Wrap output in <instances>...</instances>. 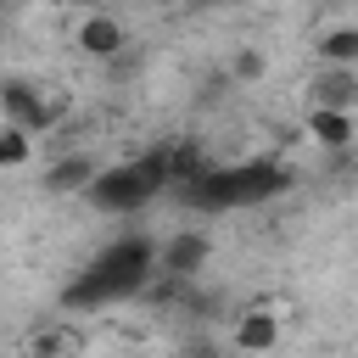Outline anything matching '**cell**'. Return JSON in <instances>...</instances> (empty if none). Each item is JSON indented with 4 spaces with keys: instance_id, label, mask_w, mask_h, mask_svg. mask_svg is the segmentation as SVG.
<instances>
[{
    "instance_id": "1",
    "label": "cell",
    "mask_w": 358,
    "mask_h": 358,
    "mask_svg": "<svg viewBox=\"0 0 358 358\" xmlns=\"http://www.w3.org/2000/svg\"><path fill=\"white\" fill-rule=\"evenodd\" d=\"M157 241L151 235H117L106 241L90 268L67 285V308H106V302H129L134 291H145L157 280Z\"/></svg>"
},
{
    "instance_id": "2",
    "label": "cell",
    "mask_w": 358,
    "mask_h": 358,
    "mask_svg": "<svg viewBox=\"0 0 358 358\" xmlns=\"http://www.w3.org/2000/svg\"><path fill=\"white\" fill-rule=\"evenodd\" d=\"M285 185H291V173H285L280 162L257 157V162L201 168V173H190L185 185H173V190H179L190 207H201V213H229V207H257V201L280 196Z\"/></svg>"
},
{
    "instance_id": "3",
    "label": "cell",
    "mask_w": 358,
    "mask_h": 358,
    "mask_svg": "<svg viewBox=\"0 0 358 358\" xmlns=\"http://www.w3.org/2000/svg\"><path fill=\"white\" fill-rule=\"evenodd\" d=\"M168 151H145V157H129V162H101L90 173V185L78 190L95 213H112V218H129L140 207H151L162 190H168Z\"/></svg>"
},
{
    "instance_id": "4",
    "label": "cell",
    "mask_w": 358,
    "mask_h": 358,
    "mask_svg": "<svg viewBox=\"0 0 358 358\" xmlns=\"http://www.w3.org/2000/svg\"><path fill=\"white\" fill-rule=\"evenodd\" d=\"M67 112H73V95L67 90H56L45 78H22V73H6L0 78V123L22 129L28 140L56 134L67 123Z\"/></svg>"
},
{
    "instance_id": "5",
    "label": "cell",
    "mask_w": 358,
    "mask_h": 358,
    "mask_svg": "<svg viewBox=\"0 0 358 358\" xmlns=\"http://www.w3.org/2000/svg\"><path fill=\"white\" fill-rule=\"evenodd\" d=\"M157 280H168V285H185V280H196L207 263H213V235L207 229H196V224H179L173 235H162L157 241Z\"/></svg>"
},
{
    "instance_id": "6",
    "label": "cell",
    "mask_w": 358,
    "mask_h": 358,
    "mask_svg": "<svg viewBox=\"0 0 358 358\" xmlns=\"http://www.w3.org/2000/svg\"><path fill=\"white\" fill-rule=\"evenodd\" d=\"M73 45L90 62H117V56H129V22L117 11H84L73 22Z\"/></svg>"
},
{
    "instance_id": "7",
    "label": "cell",
    "mask_w": 358,
    "mask_h": 358,
    "mask_svg": "<svg viewBox=\"0 0 358 358\" xmlns=\"http://www.w3.org/2000/svg\"><path fill=\"white\" fill-rule=\"evenodd\" d=\"M308 106L358 112V62H313V73H308Z\"/></svg>"
},
{
    "instance_id": "8",
    "label": "cell",
    "mask_w": 358,
    "mask_h": 358,
    "mask_svg": "<svg viewBox=\"0 0 358 358\" xmlns=\"http://www.w3.org/2000/svg\"><path fill=\"white\" fill-rule=\"evenodd\" d=\"M302 129L330 157H347L358 145V112H341V106H302Z\"/></svg>"
},
{
    "instance_id": "9",
    "label": "cell",
    "mask_w": 358,
    "mask_h": 358,
    "mask_svg": "<svg viewBox=\"0 0 358 358\" xmlns=\"http://www.w3.org/2000/svg\"><path fill=\"white\" fill-rule=\"evenodd\" d=\"M95 168H101V157L84 151V145H73V151H56V157L39 168V185H45V196H78Z\"/></svg>"
},
{
    "instance_id": "10",
    "label": "cell",
    "mask_w": 358,
    "mask_h": 358,
    "mask_svg": "<svg viewBox=\"0 0 358 358\" xmlns=\"http://www.w3.org/2000/svg\"><path fill=\"white\" fill-rule=\"evenodd\" d=\"M229 347L235 352H268V347H280V313L274 308H241L229 319Z\"/></svg>"
},
{
    "instance_id": "11",
    "label": "cell",
    "mask_w": 358,
    "mask_h": 358,
    "mask_svg": "<svg viewBox=\"0 0 358 358\" xmlns=\"http://www.w3.org/2000/svg\"><path fill=\"white\" fill-rule=\"evenodd\" d=\"M313 62H358V22H324L313 34Z\"/></svg>"
},
{
    "instance_id": "12",
    "label": "cell",
    "mask_w": 358,
    "mask_h": 358,
    "mask_svg": "<svg viewBox=\"0 0 358 358\" xmlns=\"http://www.w3.org/2000/svg\"><path fill=\"white\" fill-rule=\"evenodd\" d=\"M34 145H39V140H28L22 129L0 123V173H11V168H28V162H34Z\"/></svg>"
},
{
    "instance_id": "13",
    "label": "cell",
    "mask_w": 358,
    "mask_h": 358,
    "mask_svg": "<svg viewBox=\"0 0 358 358\" xmlns=\"http://www.w3.org/2000/svg\"><path fill=\"white\" fill-rule=\"evenodd\" d=\"M235 78H246V84L263 78V56H257V50H241V56H235Z\"/></svg>"
},
{
    "instance_id": "14",
    "label": "cell",
    "mask_w": 358,
    "mask_h": 358,
    "mask_svg": "<svg viewBox=\"0 0 358 358\" xmlns=\"http://www.w3.org/2000/svg\"><path fill=\"white\" fill-rule=\"evenodd\" d=\"M0 22H6V0H0Z\"/></svg>"
}]
</instances>
